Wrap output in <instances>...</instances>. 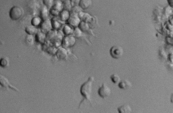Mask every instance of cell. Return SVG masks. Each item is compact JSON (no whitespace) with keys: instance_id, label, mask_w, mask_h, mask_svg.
Instances as JSON below:
<instances>
[{"instance_id":"9","label":"cell","mask_w":173,"mask_h":113,"mask_svg":"<svg viewBox=\"0 0 173 113\" xmlns=\"http://www.w3.org/2000/svg\"><path fill=\"white\" fill-rule=\"evenodd\" d=\"M0 80H1L0 83H1V85L3 87H5V88H10L12 89L18 90H17L18 89H17L16 88L12 86L10 84L9 82L7 79L3 75H1V79Z\"/></svg>"},{"instance_id":"23","label":"cell","mask_w":173,"mask_h":113,"mask_svg":"<svg viewBox=\"0 0 173 113\" xmlns=\"http://www.w3.org/2000/svg\"><path fill=\"white\" fill-rule=\"evenodd\" d=\"M43 2L45 6L48 8H51L54 4V0H43Z\"/></svg>"},{"instance_id":"26","label":"cell","mask_w":173,"mask_h":113,"mask_svg":"<svg viewBox=\"0 0 173 113\" xmlns=\"http://www.w3.org/2000/svg\"><path fill=\"white\" fill-rule=\"evenodd\" d=\"M169 6L171 8H173V0H167Z\"/></svg>"},{"instance_id":"4","label":"cell","mask_w":173,"mask_h":113,"mask_svg":"<svg viewBox=\"0 0 173 113\" xmlns=\"http://www.w3.org/2000/svg\"><path fill=\"white\" fill-rule=\"evenodd\" d=\"M63 8V3L60 0H56L54 1V4L50 10L51 14L54 16H57Z\"/></svg>"},{"instance_id":"3","label":"cell","mask_w":173,"mask_h":113,"mask_svg":"<svg viewBox=\"0 0 173 113\" xmlns=\"http://www.w3.org/2000/svg\"><path fill=\"white\" fill-rule=\"evenodd\" d=\"M110 53L112 57L115 59H118L123 55L124 49L120 46H114L111 49Z\"/></svg>"},{"instance_id":"14","label":"cell","mask_w":173,"mask_h":113,"mask_svg":"<svg viewBox=\"0 0 173 113\" xmlns=\"http://www.w3.org/2000/svg\"><path fill=\"white\" fill-rule=\"evenodd\" d=\"M25 31L29 35H33L37 33V29L36 27L33 25H28L26 27Z\"/></svg>"},{"instance_id":"1","label":"cell","mask_w":173,"mask_h":113,"mask_svg":"<svg viewBox=\"0 0 173 113\" xmlns=\"http://www.w3.org/2000/svg\"><path fill=\"white\" fill-rule=\"evenodd\" d=\"M94 80V77H90L87 81L83 84L80 88L81 95L86 100L89 101H91L93 83Z\"/></svg>"},{"instance_id":"5","label":"cell","mask_w":173,"mask_h":113,"mask_svg":"<svg viewBox=\"0 0 173 113\" xmlns=\"http://www.w3.org/2000/svg\"><path fill=\"white\" fill-rule=\"evenodd\" d=\"M111 93V90L106 84L104 83L98 90V94L103 98H106L109 96Z\"/></svg>"},{"instance_id":"7","label":"cell","mask_w":173,"mask_h":113,"mask_svg":"<svg viewBox=\"0 0 173 113\" xmlns=\"http://www.w3.org/2000/svg\"><path fill=\"white\" fill-rule=\"evenodd\" d=\"M40 25L41 31L45 34L48 33L53 28L51 20L48 19L43 20Z\"/></svg>"},{"instance_id":"2","label":"cell","mask_w":173,"mask_h":113,"mask_svg":"<svg viewBox=\"0 0 173 113\" xmlns=\"http://www.w3.org/2000/svg\"><path fill=\"white\" fill-rule=\"evenodd\" d=\"M23 14V10L18 6H14L10 10L9 16L12 20H20Z\"/></svg>"},{"instance_id":"24","label":"cell","mask_w":173,"mask_h":113,"mask_svg":"<svg viewBox=\"0 0 173 113\" xmlns=\"http://www.w3.org/2000/svg\"><path fill=\"white\" fill-rule=\"evenodd\" d=\"M111 78L112 82L115 84H117L120 82V78L118 75L116 74H112Z\"/></svg>"},{"instance_id":"17","label":"cell","mask_w":173,"mask_h":113,"mask_svg":"<svg viewBox=\"0 0 173 113\" xmlns=\"http://www.w3.org/2000/svg\"><path fill=\"white\" fill-rule=\"evenodd\" d=\"M48 8L46 6L43 7L41 12V18L43 20L48 19Z\"/></svg>"},{"instance_id":"22","label":"cell","mask_w":173,"mask_h":113,"mask_svg":"<svg viewBox=\"0 0 173 113\" xmlns=\"http://www.w3.org/2000/svg\"><path fill=\"white\" fill-rule=\"evenodd\" d=\"M9 64V61L7 57L1 58L0 61V65L3 67H5L7 66Z\"/></svg>"},{"instance_id":"10","label":"cell","mask_w":173,"mask_h":113,"mask_svg":"<svg viewBox=\"0 0 173 113\" xmlns=\"http://www.w3.org/2000/svg\"><path fill=\"white\" fill-rule=\"evenodd\" d=\"M36 40L41 44H43L45 42L46 36L45 33L43 32H38L36 35Z\"/></svg>"},{"instance_id":"13","label":"cell","mask_w":173,"mask_h":113,"mask_svg":"<svg viewBox=\"0 0 173 113\" xmlns=\"http://www.w3.org/2000/svg\"><path fill=\"white\" fill-rule=\"evenodd\" d=\"M67 21L69 24L72 26L75 27L78 24L79 20L77 16H76L75 14L73 13V14L70 16V18Z\"/></svg>"},{"instance_id":"15","label":"cell","mask_w":173,"mask_h":113,"mask_svg":"<svg viewBox=\"0 0 173 113\" xmlns=\"http://www.w3.org/2000/svg\"><path fill=\"white\" fill-rule=\"evenodd\" d=\"M118 110L120 113H130L132 112V109L130 106L127 104L119 107Z\"/></svg>"},{"instance_id":"6","label":"cell","mask_w":173,"mask_h":113,"mask_svg":"<svg viewBox=\"0 0 173 113\" xmlns=\"http://www.w3.org/2000/svg\"><path fill=\"white\" fill-rule=\"evenodd\" d=\"M75 42V39L73 37H65L62 39L61 44L65 48L73 46Z\"/></svg>"},{"instance_id":"12","label":"cell","mask_w":173,"mask_h":113,"mask_svg":"<svg viewBox=\"0 0 173 113\" xmlns=\"http://www.w3.org/2000/svg\"><path fill=\"white\" fill-rule=\"evenodd\" d=\"M118 86L119 88L123 89H127L132 87V84L129 80H124L119 82Z\"/></svg>"},{"instance_id":"21","label":"cell","mask_w":173,"mask_h":113,"mask_svg":"<svg viewBox=\"0 0 173 113\" xmlns=\"http://www.w3.org/2000/svg\"><path fill=\"white\" fill-rule=\"evenodd\" d=\"M64 34L66 35L69 36L72 33V30L70 27L68 25H65L63 29Z\"/></svg>"},{"instance_id":"20","label":"cell","mask_w":173,"mask_h":113,"mask_svg":"<svg viewBox=\"0 0 173 113\" xmlns=\"http://www.w3.org/2000/svg\"><path fill=\"white\" fill-rule=\"evenodd\" d=\"M33 35H28L26 36L25 42L26 44L28 45H31L33 44L34 42V39Z\"/></svg>"},{"instance_id":"11","label":"cell","mask_w":173,"mask_h":113,"mask_svg":"<svg viewBox=\"0 0 173 113\" xmlns=\"http://www.w3.org/2000/svg\"><path fill=\"white\" fill-rule=\"evenodd\" d=\"M92 3L91 0H80L79 1V5L82 9L86 10L89 8Z\"/></svg>"},{"instance_id":"8","label":"cell","mask_w":173,"mask_h":113,"mask_svg":"<svg viewBox=\"0 0 173 113\" xmlns=\"http://www.w3.org/2000/svg\"><path fill=\"white\" fill-rule=\"evenodd\" d=\"M56 54L59 59H64L67 56V51L63 47L60 48L57 50Z\"/></svg>"},{"instance_id":"19","label":"cell","mask_w":173,"mask_h":113,"mask_svg":"<svg viewBox=\"0 0 173 113\" xmlns=\"http://www.w3.org/2000/svg\"><path fill=\"white\" fill-rule=\"evenodd\" d=\"M52 25L53 28L55 30H57L59 29L61 26V24L60 23V22L57 20V19L55 18H53L51 20Z\"/></svg>"},{"instance_id":"25","label":"cell","mask_w":173,"mask_h":113,"mask_svg":"<svg viewBox=\"0 0 173 113\" xmlns=\"http://www.w3.org/2000/svg\"><path fill=\"white\" fill-rule=\"evenodd\" d=\"M70 1H66L63 3V8L64 10H66L69 11L71 9V5Z\"/></svg>"},{"instance_id":"18","label":"cell","mask_w":173,"mask_h":113,"mask_svg":"<svg viewBox=\"0 0 173 113\" xmlns=\"http://www.w3.org/2000/svg\"><path fill=\"white\" fill-rule=\"evenodd\" d=\"M41 20H42V19L39 17H34L31 20V24H32V25L36 27L39 26V25H41L42 23Z\"/></svg>"},{"instance_id":"16","label":"cell","mask_w":173,"mask_h":113,"mask_svg":"<svg viewBox=\"0 0 173 113\" xmlns=\"http://www.w3.org/2000/svg\"><path fill=\"white\" fill-rule=\"evenodd\" d=\"M70 15L68 10H64L60 13V17L62 21H67L70 18Z\"/></svg>"}]
</instances>
